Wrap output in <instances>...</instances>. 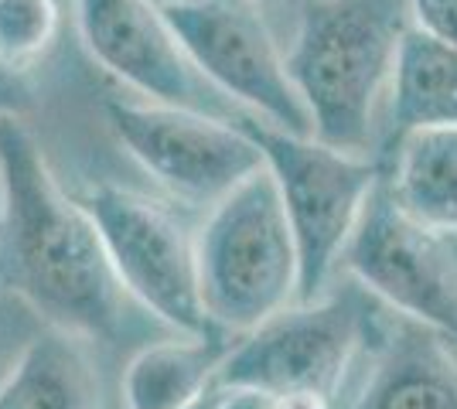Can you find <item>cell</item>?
<instances>
[{
  "mask_svg": "<svg viewBox=\"0 0 457 409\" xmlns=\"http://www.w3.org/2000/svg\"><path fill=\"white\" fill-rule=\"evenodd\" d=\"M0 259L31 311L82 338H113L134 300L86 201L65 195L35 134L0 117Z\"/></svg>",
  "mask_w": 457,
  "mask_h": 409,
  "instance_id": "cell-1",
  "label": "cell"
},
{
  "mask_svg": "<svg viewBox=\"0 0 457 409\" xmlns=\"http://www.w3.org/2000/svg\"><path fill=\"white\" fill-rule=\"evenodd\" d=\"M410 28V0L307 4L287 48V69L318 140L342 151H369L376 102L393 86L400 45Z\"/></svg>",
  "mask_w": 457,
  "mask_h": 409,
  "instance_id": "cell-2",
  "label": "cell"
},
{
  "mask_svg": "<svg viewBox=\"0 0 457 409\" xmlns=\"http://www.w3.org/2000/svg\"><path fill=\"white\" fill-rule=\"evenodd\" d=\"M198 276L209 321L246 334L301 297V256L267 164L209 209L198 229Z\"/></svg>",
  "mask_w": 457,
  "mask_h": 409,
  "instance_id": "cell-3",
  "label": "cell"
},
{
  "mask_svg": "<svg viewBox=\"0 0 457 409\" xmlns=\"http://www.w3.org/2000/svg\"><path fill=\"white\" fill-rule=\"evenodd\" d=\"M263 164L277 181L287 218L301 256V297L297 304L321 300L345 246L355 233L369 195L382 181V168L369 154L342 151L314 134H290L263 119H243Z\"/></svg>",
  "mask_w": 457,
  "mask_h": 409,
  "instance_id": "cell-4",
  "label": "cell"
},
{
  "mask_svg": "<svg viewBox=\"0 0 457 409\" xmlns=\"http://www.w3.org/2000/svg\"><path fill=\"white\" fill-rule=\"evenodd\" d=\"M82 201L103 233L120 283L144 311L178 334H226L202 304L198 235L168 205L120 184H96Z\"/></svg>",
  "mask_w": 457,
  "mask_h": 409,
  "instance_id": "cell-5",
  "label": "cell"
},
{
  "mask_svg": "<svg viewBox=\"0 0 457 409\" xmlns=\"http://www.w3.org/2000/svg\"><path fill=\"white\" fill-rule=\"evenodd\" d=\"M106 123L147 175L188 205H215L263 168V151L243 130L198 106L157 99H106Z\"/></svg>",
  "mask_w": 457,
  "mask_h": 409,
  "instance_id": "cell-6",
  "label": "cell"
},
{
  "mask_svg": "<svg viewBox=\"0 0 457 409\" xmlns=\"http://www.w3.org/2000/svg\"><path fill=\"white\" fill-rule=\"evenodd\" d=\"M342 263L386 307L457 341V235L417 222L393 198L386 175L365 201Z\"/></svg>",
  "mask_w": 457,
  "mask_h": 409,
  "instance_id": "cell-7",
  "label": "cell"
},
{
  "mask_svg": "<svg viewBox=\"0 0 457 409\" xmlns=\"http://www.w3.org/2000/svg\"><path fill=\"white\" fill-rule=\"evenodd\" d=\"M198 76L256 119L290 134H314L304 99L253 0H178L164 7Z\"/></svg>",
  "mask_w": 457,
  "mask_h": 409,
  "instance_id": "cell-8",
  "label": "cell"
},
{
  "mask_svg": "<svg viewBox=\"0 0 457 409\" xmlns=\"http://www.w3.org/2000/svg\"><path fill=\"white\" fill-rule=\"evenodd\" d=\"M362 331V307L348 297L290 304L260 328L239 334L219 369V386L321 392L335 399Z\"/></svg>",
  "mask_w": 457,
  "mask_h": 409,
  "instance_id": "cell-9",
  "label": "cell"
},
{
  "mask_svg": "<svg viewBox=\"0 0 457 409\" xmlns=\"http://www.w3.org/2000/svg\"><path fill=\"white\" fill-rule=\"evenodd\" d=\"M76 28L96 65L137 96L178 106L202 102L205 78L154 0H76Z\"/></svg>",
  "mask_w": 457,
  "mask_h": 409,
  "instance_id": "cell-10",
  "label": "cell"
},
{
  "mask_svg": "<svg viewBox=\"0 0 457 409\" xmlns=\"http://www.w3.org/2000/svg\"><path fill=\"white\" fill-rule=\"evenodd\" d=\"M89 338L45 324L0 375V409H99Z\"/></svg>",
  "mask_w": 457,
  "mask_h": 409,
  "instance_id": "cell-11",
  "label": "cell"
},
{
  "mask_svg": "<svg viewBox=\"0 0 457 409\" xmlns=\"http://www.w3.org/2000/svg\"><path fill=\"white\" fill-rule=\"evenodd\" d=\"M352 409H457V358L447 338L406 321L379 355Z\"/></svg>",
  "mask_w": 457,
  "mask_h": 409,
  "instance_id": "cell-12",
  "label": "cell"
},
{
  "mask_svg": "<svg viewBox=\"0 0 457 409\" xmlns=\"http://www.w3.org/2000/svg\"><path fill=\"white\" fill-rule=\"evenodd\" d=\"M232 334L144 345L123 369L120 396L127 409H185L219 382V369L232 348Z\"/></svg>",
  "mask_w": 457,
  "mask_h": 409,
  "instance_id": "cell-13",
  "label": "cell"
},
{
  "mask_svg": "<svg viewBox=\"0 0 457 409\" xmlns=\"http://www.w3.org/2000/svg\"><path fill=\"white\" fill-rule=\"evenodd\" d=\"M386 184L417 222L457 235V127H423L396 136Z\"/></svg>",
  "mask_w": 457,
  "mask_h": 409,
  "instance_id": "cell-14",
  "label": "cell"
},
{
  "mask_svg": "<svg viewBox=\"0 0 457 409\" xmlns=\"http://www.w3.org/2000/svg\"><path fill=\"white\" fill-rule=\"evenodd\" d=\"M393 134L457 127V45L410 28L393 72Z\"/></svg>",
  "mask_w": 457,
  "mask_h": 409,
  "instance_id": "cell-15",
  "label": "cell"
},
{
  "mask_svg": "<svg viewBox=\"0 0 457 409\" xmlns=\"http://www.w3.org/2000/svg\"><path fill=\"white\" fill-rule=\"evenodd\" d=\"M62 31L58 0H0V65L31 69Z\"/></svg>",
  "mask_w": 457,
  "mask_h": 409,
  "instance_id": "cell-16",
  "label": "cell"
},
{
  "mask_svg": "<svg viewBox=\"0 0 457 409\" xmlns=\"http://www.w3.org/2000/svg\"><path fill=\"white\" fill-rule=\"evenodd\" d=\"M219 409H331L321 392H270L249 386H222Z\"/></svg>",
  "mask_w": 457,
  "mask_h": 409,
  "instance_id": "cell-17",
  "label": "cell"
},
{
  "mask_svg": "<svg viewBox=\"0 0 457 409\" xmlns=\"http://www.w3.org/2000/svg\"><path fill=\"white\" fill-rule=\"evenodd\" d=\"M410 14L427 35L457 45V0H410Z\"/></svg>",
  "mask_w": 457,
  "mask_h": 409,
  "instance_id": "cell-18",
  "label": "cell"
},
{
  "mask_svg": "<svg viewBox=\"0 0 457 409\" xmlns=\"http://www.w3.org/2000/svg\"><path fill=\"white\" fill-rule=\"evenodd\" d=\"M219 399H222V386L215 382V386H212L202 399H195V403H191V406H185V409H219Z\"/></svg>",
  "mask_w": 457,
  "mask_h": 409,
  "instance_id": "cell-19",
  "label": "cell"
},
{
  "mask_svg": "<svg viewBox=\"0 0 457 409\" xmlns=\"http://www.w3.org/2000/svg\"><path fill=\"white\" fill-rule=\"evenodd\" d=\"M253 4H260V7H273V4H284V0H253Z\"/></svg>",
  "mask_w": 457,
  "mask_h": 409,
  "instance_id": "cell-20",
  "label": "cell"
},
{
  "mask_svg": "<svg viewBox=\"0 0 457 409\" xmlns=\"http://www.w3.org/2000/svg\"><path fill=\"white\" fill-rule=\"evenodd\" d=\"M157 7H171V4H178V0H154Z\"/></svg>",
  "mask_w": 457,
  "mask_h": 409,
  "instance_id": "cell-21",
  "label": "cell"
}]
</instances>
